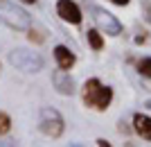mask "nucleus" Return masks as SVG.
I'll return each mask as SVG.
<instances>
[{"instance_id": "9d476101", "label": "nucleus", "mask_w": 151, "mask_h": 147, "mask_svg": "<svg viewBox=\"0 0 151 147\" xmlns=\"http://www.w3.org/2000/svg\"><path fill=\"white\" fill-rule=\"evenodd\" d=\"M86 38H88V43L93 50H101L104 48V38H101V34L97 32V30H88L86 32Z\"/></svg>"}, {"instance_id": "2eb2a0df", "label": "nucleus", "mask_w": 151, "mask_h": 147, "mask_svg": "<svg viewBox=\"0 0 151 147\" xmlns=\"http://www.w3.org/2000/svg\"><path fill=\"white\" fill-rule=\"evenodd\" d=\"M20 2H27V5H32V2H36V0H20Z\"/></svg>"}, {"instance_id": "20e7f679", "label": "nucleus", "mask_w": 151, "mask_h": 147, "mask_svg": "<svg viewBox=\"0 0 151 147\" xmlns=\"http://www.w3.org/2000/svg\"><path fill=\"white\" fill-rule=\"evenodd\" d=\"M9 61H12V66H16V68L23 70V72H38L41 68H43V59H41V54L29 52V50H25V48H16V50H12V52H9Z\"/></svg>"}, {"instance_id": "4468645a", "label": "nucleus", "mask_w": 151, "mask_h": 147, "mask_svg": "<svg viewBox=\"0 0 151 147\" xmlns=\"http://www.w3.org/2000/svg\"><path fill=\"white\" fill-rule=\"evenodd\" d=\"M113 5H120V7H124V5H129V0H111Z\"/></svg>"}, {"instance_id": "7ed1b4c3", "label": "nucleus", "mask_w": 151, "mask_h": 147, "mask_svg": "<svg viewBox=\"0 0 151 147\" xmlns=\"http://www.w3.org/2000/svg\"><path fill=\"white\" fill-rule=\"evenodd\" d=\"M38 129L43 131L47 138H59L65 129V122H63L61 113L52 106H43L41 113H38Z\"/></svg>"}, {"instance_id": "f8f14e48", "label": "nucleus", "mask_w": 151, "mask_h": 147, "mask_svg": "<svg viewBox=\"0 0 151 147\" xmlns=\"http://www.w3.org/2000/svg\"><path fill=\"white\" fill-rule=\"evenodd\" d=\"M138 70L145 77H151V59H142V61L138 64Z\"/></svg>"}, {"instance_id": "ddd939ff", "label": "nucleus", "mask_w": 151, "mask_h": 147, "mask_svg": "<svg viewBox=\"0 0 151 147\" xmlns=\"http://www.w3.org/2000/svg\"><path fill=\"white\" fill-rule=\"evenodd\" d=\"M145 9H147V20L151 23V5L149 2H145Z\"/></svg>"}, {"instance_id": "1a4fd4ad", "label": "nucleus", "mask_w": 151, "mask_h": 147, "mask_svg": "<svg viewBox=\"0 0 151 147\" xmlns=\"http://www.w3.org/2000/svg\"><path fill=\"white\" fill-rule=\"evenodd\" d=\"M133 127H135V131H138L142 138L151 140V118H149V115L135 113V115H133Z\"/></svg>"}, {"instance_id": "9b49d317", "label": "nucleus", "mask_w": 151, "mask_h": 147, "mask_svg": "<svg viewBox=\"0 0 151 147\" xmlns=\"http://www.w3.org/2000/svg\"><path fill=\"white\" fill-rule=\"evenodd\" d=\"M9 129H12V118H9L5 111H0V136L9 134Z\"/></svg>"}, {"instance_id": "423d86ee", "label": "nucleus", "mask_w": 151, "mask_h": 147, "mask_svg": "<svg viewBox=\"0 0 151 147\" xmlns=\"http://www.w3.org/2000/svg\"><path fill=\"white\" fill-rule=\"evenodd\" d=\"M95 14V20H97V25L104 30L106 34H111V36H115V34H120L122 32V25H120V20L115 18L113 14H108L104 12V9H93Z\"/></svg>"}, {"instance_id": "6e6552de", "label": "nucleus", "mask_w": 151, "mask_h": 147, "mask_svg": "<svg viewBox=\"0 0 151 147\" xmlns=\"http://www.w3.org/2000/svg\"><path fill=\"white\" fill-rule=\"evenodd\" d=\"M54 59H57V66L59 68H63V70H70L72 66H75V54L65 48V45H57L54 48Z\"/></svg>"}, {"instance_id": "39448f33", "label": "nucleus", "mask_w": 151, "mask_h": 147, "mask_svg": "<svg viewBox=\"0 0 151 147\" xmlns=\"http://www.w3.org/2000/svg\"><path fill=\"white\" fill-rule=\"evenodd\" d=\"M57 14H59L61 20H65L70 25H79V23H81V9H79V5L72 2V0H59L57 2Z\"/></svg>"}, {"instance_id": "f03ea898", "label": "nucleus", "mask_w": 151, "mask_h": 147, "mask_svg": "<svg viewBox=\"0 0 151 147\" xmlns=\"http://www.w3.org/2000/svg\"><path fill=\"white\" fill-rule=\"evenodd\" d=\"M0 20L16 32H27L32 27V16L20 5L9 0H0Z\"/></svg>"}, {"instance_id": "f257e3e1", "label": "nucleus", "mask_w": 151, "mask_h": 147, "mask_svg": "<svg viewBox=\"0 0 151 147\" xmlns=\"http://www.w3.org/2000/svg\"><path fill=\"white\" fill-rule=\"evenodd\" d=\"M113 100V88L111 86H104L99 79H88L83 84V104L90 106L95 111H106L108 104Z\"/></svg>"}, {"instance_id": "0eeeda50", "label": "nucleus", "mask_w": 151, "mask_h": 147, "mask_svg": "<svg viewBox=\"0 0 151 147\" xmlns=\"http://www.w3.org/2000/svg\"><path fill=\"white\" fill-rule=\"evenodd\" d=\"M52 84H54V88H57L61 95H72V93H75V79L70 77L68 70H63V68L52 72Z\"/></svg>"}]
</instances>
